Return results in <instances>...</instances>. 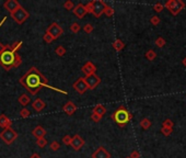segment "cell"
<instances>
[{
	"label": "cell",
	"mask_w": 186,
	"mask_h": 158,
	"mask_svg": "<svg viewBox=\"0 0 186 158\" xmlns=\"http://www.w3.org/2000/svg\"><path fill=\"white\" fill-rule=\"evenodd\" d=\"M19 82L31 93V95H35L36 93H39V91L41 90L42 87H46L48 89H52L57 92H60L63 95H67V91L60 90L58 88H55L53 86L48 84V79L46 78L44 75H42V73L37 69L36 67H31L28 70L26 74H24L21 78L19 79Z\"/></svg>",
	"instance_id": "6da1fadb"
},
{
	"label": "cell",
	"mask_w": 186,
	"mask_h": 158,
	"mask_svg": "<svg viewBox=\"0 0 186 158\" xmlns=\"http://www.w3.org/2000/svg\"><path fill=\"white\" fill-rule=\"evenodd\" d=\"M23 42H15V43L9 45V47L6 51L0 54V66L3 67L6 70H10L11 68H13V63L15 61V54L17 51L22 46Z\"/></svg>",
	"instance_id": "7a4b0ae2"
},
{
	"label": "cell",
	"mask_w": 186,
	"mask_h": 158,
	"mask_svg": "<svg viewBox=\"0 0 186 158\" xmlns=\"http://www.w3.org/2000/svg\"><path fill=\"white\" fill-rule=\"evenodd\" d=\"M132 114H130V113L126 110L125 106H119V108L112 114V120L117 125L121 126V128L125 126L126 124L132 120Z\"/></svg>",
	"instance_id": "3957f363"
},
{
	"label": "cell",
	"mask_w": 186,
	"mask_h": 158,
	"mask_svg": "<svg viewBox=\"0 0 186 158\" xmlns=\"http://www.w3.org/2000/svg\"><path fill=\"white\" fill-rule=\"evenodd\" d=\"M11 17H12V19L14 20L18 24H22L28 19L30 13H28V11H26L25 9L21 6V7H19L17 10L13 11V12L11 13Z\"/></svg>",
	"instance_id": "277c9868"
},
{
	"label": "cell",
	"mask_w": 186,
	"mask_h": 158,
	"mask_svg": "<svg viewBox=\"0 0 186 158\" xmlns=\"http://www.w3.org/2000/svg\"><path fill=\"white\" fill-rule=\"evenodd\" d=\"M17 137H18V133L11 128H4V130H2L1 133H0V139H1V141H3L7 145L12 144L13 142L17 139Z\"/></svg>",
	"instance_id": "5b68a950"
},
{
	"label": "cell",
	"mask_w": 186,
	"mask_h": 158,
	"mask_svg": "<svg viewBox=\"0 0 186 158\" xmlns=\"http://www.w3.org/2000/svg\"><path fill=\"white\" fill-rule=\"evenodd\" d=\"M165 7L169 9L170 12H171L172 14L176 15L181 10L184 9L185 3L183 1H180V0H171V1L165 3Z\"/></svg>",
	"instance_id": "8992f818"
},
{
	"label": "cell",
	"mask_w": 186,
	"mask_h": 158,
	"mask_svg": "<svg viewBox=\"0 0 186 158\" xmlns=\"http://www.w3.org/2000/svg\"><path fill=\"white\" fill-rule=\"evenodd\" d=\"M46 33H48V34H49L54 40H57L58 37H60L61 35H63L64 30H63V28H61V26L59 25L58 23L54 22V23H52L47 28V30H46Z\"/></svg>",
	"instance_id": "52a82bcc"
},
{
	"label": "cell",
	"mask_w": 186,
	"mask_h": 158,
	"mask_svg": "<svg viewBox=\"0 0 186 158\" xmlns=\"http://www.w3.org/2000/svg\"><path fill=\"white\" fill-rule=\"evenodd\" d=\"M92 4V14H94L96 18H100L104 12V8H105V2L102 0H93L91 1Z\"/></svg>",
	"instance_id": "ba28073f"
},
{
	"label": "cell",
	"mask_w": 186,
	"mask_h": 158,
	"mask_svg": "<svg viewBox=\"0 0 186 158\" xmlns=\"http://www.w3.org/2000/svg\"><path fill=\"white\" fill-rule=\"evenodd\" d=\"M83 79H85V84H87L88 89H91V90L95 89L100 84H101V78H100L96 74H92V75H89V76H85Z\"/></svg>",
	"instance_id": "9c48e42d"
},
{
	"label": "cell",
	"mask_w": 186,
	"mask_h": 158,
	"mask_svg": "<svg viewBox=\"0 0 186 158\" xmlns=\"http://www.w3.org/2000/svg\"><path fill=\"white\" fill-rule=\"evenodd\" d=\"M72 87H74L75 90H76L78 93H80V95H83V93L88 90V87H87V84H85L83 77H80V78L77 79L76 81L74 82Z\"/></svg>",
	"instance_id": "30bf717a"
},
{
	"label": "cell",
	"mask_w": 186,
	"mask_h": 158,
	"mask_svg": "<svg viewBox=\"0 0 186 158\" xmlns=\"http://www.w3.org/2000/svg\"><path fill=\"white\" fill-rule=\"evenodd\" d=\"M85 139L80 136L79 134H76L74 137L71 139V143H70V146L72 147V150H80L81 148L85 146Z\"/></svg>",
	"instance_id": "8fae6325"
},
{
	"label": "cell",
	"mask_w": 186,
	"mask_h": 158,
	"mask_svg": "<svg viewBox=\"0 0 186 158\" xmlns=\"http://www.w3.org/2000/svg\"><path fill=\"white\" fill-rule=\"evenodd\" d=\"M19 7H21V4H20V2L17 1V0H7V1L3 3V8L6 9L7 11H9L10 14L13 12V11L17 10Z\"/></svg>",
	"instance_id": "7c38bea8"
},
{
	"label": "cell",
	"mask_w": 186,
	"mask_h": 158,
	"mask_svg": "<svg viewBox=\"0 0 186 158\" xmlns=\"http://www.w3.org/2000/svg\"><path fill=\"white\" fill-rule=\"evenodd\" d=\"M92 158H111V154L105 150V147L100 146L97 150H95L92 154Z\"/></svg>",
	"instance_id": "4fadbf2b"
},
{
	"label": "cell",
	"mask_w": 186,
	"mask_h": 158,
	"mask_svg": "<svg viewBox=\"0 0 186 158\" xmlns=\"http://www.w3.org/2000/svg\"><path fill=\"white\" fill-rule=\"evenodd\" d=\"M81 70H82V73L85 75V76H89V75L95 74V72H96V67H95L94 64H93L92 62H87V63L82 66Z\"/></svg>",
	"instance_id": "5bb4252c"
},
{
	"label": "cell",
	"mask_w": 186,
	"mask_h": 158,
	"mask_svg": "<svg viewBox=\"0 0 186 158\" xmlns=\"http://www.w3.org/2000/svg\"><path fill=\"white\" fill-rule=\"evenodd\" d=\"M72 12H74L75 15H76L77 18H79V19H82V18L87 14L85 7V4H82V3H78L77 6H75Z\"/></svg>",
	"instance_id": "9a60e30c"
},
{
	"label": "cell",
	"mask_w": 186,
	"mask_h": 158,
	"mask_svg": "<svg viewBox=\"0 0 186 158\" xmlns=\"http://www.w3.org/2000/svg\"><path fill=\"white\" fill-rule=\"evenodd\" d=\"M63 111L67 115H72L77 111V106L71 101H68L67 103H65V106H63Z\"/></svg>",
	"instance_id": "2e32d148"
},
{
	"label": "cell",
	"mask_w": 186,
	"mask_h": 158,
	"mask_svg": "<svg viewBox=\"0 0 186 158\" xmlns=\"http://www.w3.org/2000/svg\"><path fill=\"white\" fill-rule=\"evenodd\" d=\"M45 106H46L45 102H44L42 99H39V98L35 99L34 101L32 102V108L34 109L36 112H41V111L45 108Z\"/></svg>",
	"instance_id": "e0dca14e"
},
{
	"label": "cell",
	"mask_w": 186,
	"mask_h": 158,
	"mask_svg": "<svg viewBox=\"0 0 186 158\" xmlns=\"http://www.w3.org/2000/svg\"><path fill=\"white\" fill-rule=\"evenodd\" d=\"M32 135L35 137V139H42V137H45L46 135V131L44 130L42 126H36V128H34V130L32 131Z\"/></svg>",
	"instance_id": "ac0fdd59"
},
{
	"label": "cell",
	"mask_w": 186,
	"mask_h": 158,
	"mask_svg": "<svg viewBox=\"0 0 186 158\" xmlns=\"http://www.w3.org/2000/svg\"><path fill=\"white\" fill-rule=\"evenodd\" d=\"M11 124H12V122H11L10 119H8L6 114L0 115V128H2L3 130L4 128H11Z\"/></svg>",
	"instance_id": "d6986e66"
},
{
	"label": "cell",
	"mask_w": 186,
	"mask_h": 158,
	"mask_svg": "<svg viewBox=\"0 0 186 158\" xmlns=\"http://www.w3.org/2000/svg\"><path fill=\"white\" fill-rule=\"evenodd\" d=\"M93 113H95V114L100 115V117H103V115L106 113V108L103 106V104H97V106H95L94 108H93Z\"/></svg>",
	"instance_id": "ffe728a7"
},
{
	"label": "cell",
	"mask_w": 186,
	"mask_h": 158,
	"mask_svg": "<svg viewBox=\"0 0 186 158\" xmlns=\"http://www.w3.org/2000/svg\"><path fill=\"white\" fill-rule=\"evenodd\" d=\"M18 101H19V103L21 104V106H28V103L31 102V98L28 97V95H25V93H23V95H21L19 97V99H18Z\"/></svg>",
	"instance_id": "44dd1931"
},
{
	"label": "cell",
	"mask_w": 186,
	"mask_h": 158,
	"mask_svg": "<svg viewBox=\"0 0 186 158\" xmlns=\"http://www.w3.org/2000/svg\"><path fill=\"white\" fill-rule=\"evenodd\" d=\"M113 47H114L115 51L119 52V51H121L125 47V44H124V42H121V40H116V41H114V43H113Z\"/></svg>",
	"instance_id": "7402d4cb"
},
{
	"label": "cell",
	"mask_w": 186,
	"mask_h": 158,
	"mask_svg": "<svg viewBox=\"0 0 186 158\" xmlns=\"http://www.w3.org/2000/svg\"><path fill=\"white\" fill-rule=\"evenodd\" d=\"M55 53H56V54L58 55V56L63 57L64 55L66 54V48L64 47V46L59 45V46H57V47H56V50H55Z\"/></svg>",
	"instance_id": "603a6c76"
},
{
	"label": "cell",
	"mask_w": 186,
	"mask_h": 158,
	"mask_svg": "<svg viewBox=\"0 0 186 158\" xmlns=\"http://www.w3.org/2000/svg\"><path fill=\"white\" fill-rule=\"evenodd\" d=\"M64 8H65L66 10H68V11L74 10V8H75L74 2H72L71 0H67V1L64 2Z\"/></svg>",
	"instance_id": "cb8c5ba5"
},
{
	"label": "cell",
	"mask_w": 186,
	"mask_h": 158,
	"mask_svg": "<svg viewBox=\"0 0 186 158\" xmlns=\"http://www.w3.org/2000/svg\"><path fill=\"white\" fill-rule=\"evenodd\" d=\"M107 17H112L113 14H114V9L112 8V7H110L108 4H105V8H104V12Z\"/></svg>",
	"instance_id": "d4e9b609"
},
{
	"label": "cell",
	"mask_w": 186,
	"mask_h": 158,
	"mask_svg": "<svg viewBox=\"0 0 186 158\" xmlns=\"http://www.w3.org/2000/svg\"><path fill=\"white\" fill-rule=\"evenodd\" d=\"M36 145L39 146V147L43 148V147H45V146L47 145V141H46L45 137H42V139H36Z\"/></svg>",
	"instance_id": "484cf974"
},
{
	"label": "cell",
	"mask_w": 186,
	"mask_h": 158,
	"mask_svg": "<svg viewBox=\"0 0 186 158\" xmlns=\"http://www.w3.org/2000/svg\"><path fill=\"white\" fill-rule=\"evenodd\" d=\"M30 115H31V112H30V110H28V109L23 108L21 111H20V117H23V119H26V117H28Z\"/></svg>",
	"instance_id": "4316f807"
},
{
	"label": "cell",
	"mask_w": 186,
	"mask_h": 158,
	"mask_svg": "<svg viewBox=\"0 0 186 158\" xmlns=\"http://www.w3.org/2000/svg\"><path fill=\"white\" fill-rule=\"evenodd\" d=\"M70 31L72 33H78L80 31V24L77 23V22H74V23L70 25Z\"/></svg>",
	"instance_id": "83f0119b"
},
{
	"label": "cell",
	"mask_w": 186,
	"mask_h": 158,
	"mask_svg": "<svg viewBox=\"0 0 186 158\" xmlns=\"http://www.w3.org/2000/svg\"><path fill=\"white\" fill-rule=\"evenodd\" d=\"M21 64H22V57L20 56L19 54H15V61H14V63H13V68L19 67Z\"/></svg>",
	"instance_id": "f1b7e54d"
},
{
	"label": "cell",
	"mask_w": 186,
	"mask_h": 158,
	"mask_svg": "<svg viewBox=\"0 0 186 158\" xmlns=\"http://www.w3.org/2000/svg\"><path fill=\"white\" fill-rule=\"evenodd\" d=\"M49 147H50V150H54V152H57V150H58L59 148H60V145H59L58 142L53 141L52 143H50Z\"/></svg>",
	"instance_id": "f546056e"
},
{
	"label": "cell",
	"mask_w": 186,
	"mask_h": 158,
	"mask_svg": "<svg viewBox=\"0 0 186 158\" xmlns=\"http://www.w3.org/2000/svg\"><path fill=\"white\" fill-rule=\"evenodd\" d=\"M140 125H141V128H149L150 125H151V122L148 119H143L142 121L140 122Z\"/></svg>",
	"instance_id": "4dcf8cb0"
},
{
	"label": "cell",
	"mask_w": 186,
	"mask_h": 158,
	"mask_svg": "<svg viewBox=\"0 0 186 158\" xmlns=\"http://www.w3.org/2000/svg\"><path fill=\"white\" fill-rule=\"evenodd\" d=\"M43 40L45 41V43H47V44H49V43H52L53 41H55V40L53 39V37L50 36L48 33H46V32H45V34L43 35Z\"/></svg>",
	"instance_id": "1f68e13d"
},
{
	"label": "cell",
	"mask_w": 186,
	"mask_h": 158,
	"mask_svg": "<svg viewBox=\"0 0 186 158\" xmlns=\"http://www.w3.org/2000/svg\"><path fill=\"white\" fill-rule=\"evenodd\" d=\"M93 29H94V28H93V25H92V24H90V23L85 24V25L83 26V30H85V32L89 33V34L93 32Z\"/></svg>",
	"instance_id": "d6a6232c"
},
{
	"label": "cell",
	"mask_w": 186,
	"mask_h": 158,
	"mask_svg": "<svg viewBox=\"0 0 186 158\" xmlns=\"http://www.w3.org/2000/svg\"><path fill=\"white\" fill-rule=\"evenodd\" d=\"M71 139L72 137L70 136V135H65V136L63 137V143L65 144V145H70V143H71Z\"/></svg>",
	"instance_id": "836d02e7"
},
{
	"label": "cell",
	"mask_w": 186,
	"mask_h": 158,
	"mask_svg": "<svg viewBox=\"0 0 186 158\" xmlns=\"http://www.w3.org/2000/svg\"><path fill=\"white\" fill-rule=\"evenodd\" d=\"M91 120L93 122H95V123H97V122H100L102 120V117H100V115L95 114V113H91Z\"/></svg>",
	"instance_id": "e575fe53"
},
{
	"label": "cell",
	"mask_w": 186,
	"mask_h": 158,
	"mask_svg": "<svg viewBox=\"0 0 186 158\" xmlns=\"http://www.w3.org/2000/svg\"><path fill=\"white\" fill-rule=\"evenodd\" d=\"M146 57H147L149 61H152V59H154V57H156V54H154L153 51H149V52L146 54Z\"/></svg>",
	"instance_id": "d590c367"
},
{
	"label": "cell",
	"mask_w": 186,
	"mask_h": 158,
	"mask_svg": "<svg viewBox=\"0 0 186 158\" xmlns=\"http://www.w3.org/2000/svg\"><path fill=\"white\" fill-rule=\"evenodd\" d=\"M85 10H87V13L88 12L92 13V4H91V2H89V3H87V4H85Z\"/></svg>",
	"instance_id": "8d00e7d4"
},
{
	"label": "cell",
	"mask_w": 186,
	"mask_h": 158,
	"mask_svg": "<svg viewBox=\"0 0 186 158\" xmlns=\"http://www.w3.org/2000/svg\"><path fill=\"white\" fill-rule=\"evenodd\" d=\"M140 157V155H139V153L137 152V150H134V152L130 154V157L129 158H139Z\"/></svg>",
	"instance_id": "74e56055"
},
{
	"label": "cell",
	"mask_w": 186,
	"mask_h": 158,
	"mask_svg": "<svg viewBox=\"0 0 186 158\" xmlns=\"http://www.w3.org/2000/svg\"><path fill=\"white\" fill-rule=\"evenodd\" d=\"M8 47H9V45H4V44L0 43V54H1V53L3 52V51H6Z\"/></svg>",
	"instance_id": "f35d334b"
},
{
	"label": "cell",
	"mask_w": 186,
	"mask_h": 158,
	"mask_svg": "<svg viewBox=\"0 0 186 158\" xmlns=\"http://www.w3.org/2000/svg\"><path fill=\"white\" fill-rule=\"evenodd\" d=\"M157 45H158V46L164 45V40H163V39H158V40H157Z\"/></svg>",
	"instance_id": "ab89813d"
},
{
	"label": "cell",
	"mask_w": 186,
	"mask_h": 158,
	"mask_svg": "<svg viewBox=\"0 0 186 158\" xmlns=\"http://www.w3.org/2000/svg\"><path fill=\"white\" fill-rule=\"evenodd\" d=\"M151 23L154 24V25H156V24H158V23H159L158 17H153V18H152V19H151Z\"/></svg>",
	"instance_id": "60d3db41"
},
{
	"label": "cell",
	"mask_w": 186,
	"mask_h": 158,
	"mask_svg": "<svg viewBox=\"0 0 186 158\" xmlns=\"http://www.w3.org/2000/svg\"><path fill=\"white\" fill-rule=\"evenodd\" d=\"M170 131H171V128H162V133H164L165 135H169V134H170Z\"/></svg>",
	"instance_id": "b9f144b4"
},
{
	"label": "cell",
	"mask_w": 186,
	"mask_h": 158,
	"mask_svg": "<svg viewBox=\"0 0 186 158\" xmlns=\"http://www.w3.org/2000/svg\"><path fill=\"white\" fill-rule=\"evenodd\" d=\"M161 9H162L161 4H156V6H154V10L156 11H161Z\"/></svg>",
	"instance_id": "7bdbcfd3"
},
{
	"label": "cell",
	"mask_w": 186,
	"mask_h": 158,
	"mask_svg": "<svg viewBox=\"0 0 186 158\" xmlns=\"http://www.w3.org/2000/svg\"><path fill=\"white\" fill-rule=\"evenodd\" d=\"M30 158H41V156H39V154H36V153H34V154L31 155V157H30Z\"/></svg>",
	"instance_id": "ee69618b"
},
{
	"label": "cell",
	"mask_w": 186,
	"mask_h": 158,
	"mask_svg": "<svg viewBox=\"0 0 186 158\" xmlns=\"http://www.w3.org/2000/svg\"><path fill=\"white\" fill-rule=\"evenodd\" d=\"M183 64H184V65L186 66V57H185L184 59H183Z\"/></svg>",
	"instance_id": "f6af8a7d"
},
{
	"label": "cell",
	"mask_w": 186,
	"mask_h": 158,
	"mask_svg": "<svg viewBox=\"0 0 186 158\" xmlns=\"http://www.w3.org/2000/svg\"><path fill=\"white\" fill-rule=\"evenodd\" d=\"M127 158H129V157H127Z\"/></svg>",
	"instance_id": "bcb514c9"
}]
</instances>
